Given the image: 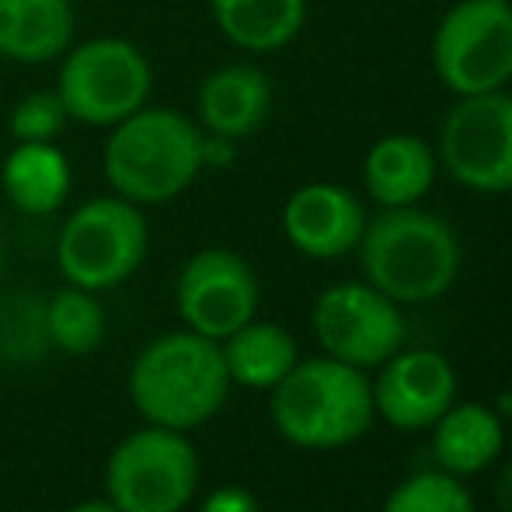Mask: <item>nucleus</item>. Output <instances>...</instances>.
<instances>
[{
    "label": "nucleus",
    "mask_w": 512,
    "mask_h": 512,
    "mask_svg": "<svg viewBox=\"0 0 512 512\" xmlns=\"http://www.w3.org/2000/svg\"><path fill=\"white\" fill-rule=\"evenodd\" d=\"M199 512H262L258 499L241 485H223V488H213V492L203 499Z\"/></svg>",
    "instance_id": "obj_24"
},
{
    "label": "nucleus",
    "mask_w": 512,
    "mask_h": 512,
    "mask_svg": "<svg viewBox=\"0 0 512 512\" xmlns=\"http://www.w3.org/2000/svg\"><path fill=\"white\" fill-rule=\"evenodd\" d=\"M436 150L415 133H391L370 147L363 161V182L380 209L418 206L436 182Z\"/></svg>",
    "instance_id": "obj_15"
},
{
    "label": "nucleus",
    "mask_w": 512,
    "mask_h": 512,
    "mask_svg": "<svg viewBox=\"0 0 512 512\" xmlns=\"http://www.w3.org/2000/svg\"><path fill=\"white\" fill-rule=\"evenodd\" d=\"M206 168V133L178 108H147L115 122L102 150L112 196L147 209L178 199Z\"/></svg>",
    "instance_id": "obj_1"
},
{
    "label": "nucleus",
    "mask_w": 512,
    "mask_h": 512,
    "mask_svg": "<svg viewBox=\"0 0 512 512\" xmlns=\"http://www.w3.org/2000/svg\"><path fill=\"white\" fill-rule=\"evenodd\" d=\"M42 328L63 356H91L105 338V307L91 290L67 283L49 297Z\"/></svg>",
    "instance_id": "obj_21"
},
{
    "label": "nucleus",
    "mask_w": 512,
    "mask_h": 512,
    "mask_svg": "<svg viewBox=\"0 0 512 512\" xmlns=\"http://www.w3.org/2000/svg\"><path fill=\"white\" fill-rule=\"evenodd\" d=\"M70 512H119V509H115L108 499H88V502H77Z\"/></svg>",
    "instance_id": "obj_26"
},
{
    "label": "nucleus",
    "mask_w": 512,
    "mask_h": 512,
    "mask_svg": "<svg viewBox=\"0 0 512 512\" xmlns=\"http://www.w3.org/2000/svg\"><path fill=\"white\" fill-rule=\"evenodd\" d=\"M258 276L248 258L230 248H203L182 265L175 283V307L189 331L223 342L255 321L258 314Z\"/></svg>",
    "instance_id": "obj_11"
},
{
    "label": "nucleus",
    "mask_w": 512,
    "mask_h": 512,
    "mask_svg": "<svg viewBox=\"0 0 512 512\" xmlns=\"http://www.w3.org/2000/svg\"><path fill=\"white\" fill-rule=\"evenodd\" d=\"M432 67L457 98L506 88L512 81V4H453L432 35Z\"/></svg>",
    "instance_id": "obj_8"
},
{
    "label": "nucleus",
    "mask_w": 512,
    "mask_h": 512,
    "mask_svg": "<svg viewBox=\"0 0 512 512\" xmlns=\"http://www.w3.org/2000/svg\"><path fill=\"white\" fill-rule=\"evenodd\" d=\"M384 512H474V502L453 474L418 471L387 495Z\"/></svg>",
    "instance_id": "obj_22"
},
{
    "label": "nucleus",
    "mask_w": 512,
    "mask_h": 512,
    "mask_svg": "<svg viewBox=\"0 0 512 512\" xmlns=\"http://www.w3.org/2000/svg\"><path fill=\"white\" fill-rule=\"evenodd\" d=\"M460 241L453 227L418 206L380 209L359 237V262L370 286L394 304H429L460 276Z\"/></svg>",
    "instance_id": "obj_3"
},
{
    "label": "nucleus",
    "mask_w": 512,
    "mask_h": 512,
    "mask_svg": "<svg viewBox=\"0 0 512 512\" xmlns=\"http://www.w3.org/2000/svg\"><path fill=\"white\" fill-rule=\"evenodd\" d=\"M366 230L363 203L349 189L331 182H310L283 206V234L300 255L331 262L359 248Z\"/></svg>",
    "instance_id": "obj_13"
},
{
    "label": "nucleus",
    "mask_w": 512,
    "mask_h": 512,
    "mask_svg": "<svg viewBox=\"0 0 512 512\" xmlns=\"http://www.w3.org/2000/svg\"><path fill=\"white\" fill-rule=\"evenodd\" d=\"M272 112V81L255 63H227L213 70L196 95L199 129L220 140H244Z\"/></svg>",
    "instance_id": "obj_14"
},
{
    "label": "nucleus",
    "mask_w": 512,
    "mask_h": 512,
    "mask_svg": "<svg viewBox=\"0 0 512 512\" xmlns=\"http://www.w3.org/2000/svg\"><path fill=\"white\" fill-rule=\"evenodd\" d=\"M154 88V70L140 46L115 35H98L63 53L56 95L67 105L70 122L112 129L140 112Z\"/></svg>",
    "instance_id": "obj_7"
},
{
    "label": "nucleus",
    "mask_w": 512,
    "mask_h": 512,
    "mask_svg": "<svg viewBox=\"0 0 512 512\" xmlns=\"http://www.w3.org/2000/svg\"><path fill=\"white\" fill-rule=\"evenodd\" d=\"M4 196L25 216L56 213L70 196V161L56 143H14L4 157Z\"/></svg>",
    "instance_id": "obj_18"
},
{
    "label": "nucleus",
    "mask_w": 512,
    "mask_h": 512,
    "mask_svg": "<svg viewBox=\"0 0 512 512\" xmlns=\"http://www.w3.org/2000/svg\"><path fill=\"white\" fill-rule=\"evenodd\" d=\"M150 227L140 206L119 196H98L77 206L60 227L56 265L70 286L102 293L122 286L143 265Z\"/></svg>",
    "instance_id": "obj_5"
},
{
    "label": "nucleus",
    "mask_w": 512,
    "mask_h": 512,
    "mask_svg": "<svg viewBox=\"0 0 512 512\" xmlns=\"http://www.w3.org/2000/svg\"><path fill=\"white\" fill-rule=\"evenodd\" d=\"M317 345L324 356L342 359L356 370L384 366L405 345L401 304L370 283H335L314 300L310 310Z\"/></svg>",
    "instance_id": "obj_10"
},
{
    "label": "nucleus",
    "mask_w": 512,
    "mask_h": 512,
    "mask_svg": "<svg viewBox=\"0 0 512 512\" xmlns=\"http://www.w3.org/2000/svg\"><path fill=\"white\" fill-rule=\"evenodd\" d=\"M499 4H512V0H499Z\"/></svg>",
    "instance_id": "obj_28"
},
{
    "label": "nucleus",
    "mask_w": 512,
    "mask_h": 512,
    "mask_svg": "<svg viewBox=\"0 0 512 512\" xmlns=\"http://www.w3.org/2000/svg\"><path fill=\"white\" fill-rule=\"evenodd\" d=\"M230 384L248 391H272L297 366V338L272 321H248L220 342Z\"/></svg>",
    "instance_id": "obj_20"
},
{
    "label": "nucleus",
    "mask_w": 512,
    "mask_h": 512,
    "mask_svg": "<svg viewBox=\"0 0 512 512\" xmlns=\"http://www.w3.org/2000/svg\"><path fill=\"white\" fill-rule=\"evenodd\" d=\"M126 387L147 425L192 432L220 415L234 384L220 342L182 328L157 335L136 352Z\"/></svg>",
    "instance_id": "obj_2"
},
{
    "label": "nucleus",
    "mask_w": 512,
    "mask_h": 512,
    "mask_svg": "<svg viewBox=\"0 0 512 512\" xmlns=\"http://www.w3.org/2000/svg\"><path fill=\"white\" fill-rule=\"evenodd\" d=\"M4 258H7L4 255V241H0V276H4Z\"/></svg>",
    "instance_id": "obj_27"
},
{
    "label": "nucleus",
    "mask_w": 512,
    "mask_h": 512,
    "mask_svg": "<svg viewBox=\"0 0 512 512\" xmlns=\"http://www.w3.org/2000/svg\"><path fill=\"white\" fill-rule=\"evenodd\" d=\"M499 509L512 512V464L499 474Z\"/></svg>",
    "instance_id": "obj_25"
},
{
    "label": "nucleus",
    "mask_w": 512,
    "mask_h": 512,
    "mask_svg": "<svg viewBox=\"0 0 512 512\" xmlns=\"http://www.w3.org/2000/svg\"><path fill=\"white\" fill-rule=\"evenodd\" d=\"M209 11L230 46L276 53L304 32L307 0H209Z\"/></svg>",
    "instance_id": "obj_19"
},
{
    "label": "nucleus",
    "mask_w": 512,
    "mask_h": 512,
    "mask_svg": "<svg viewBox=\"0 0 512 512\" xmlns=\"http://www.w3.org/2000/svg\"><path fill=\"white\" fill-rule=\"evenodd\" d=\"M436 157L471 192H512V95L506 88L457 98L439 129Z\"/></svg>",
    "instance_id": "obj_9"
},
{
    "label": "nucleus",
    "mask_w": 512,
    "mask_h": 512,
    "mask_svg": "<svg viewBox=\"0 0 512 512\" xmlns=\"http://www.w3.org/2000/svg\"><path fill=\"white\" fill-rule=\"evenodd\" d=\"M67 122V105L56 91H32L11 108L7 133H11L14 143H56Z\"/></svg>",
    "instance_id": "obj_23"
},
{
    "label": "nucleus",
    "mask_w": 512,
    "mask_h": 512,
    "mask_svg": "<svg viewBox=\"0 0 512 512\" xmlns=\"http://www.w3.org/2000/svg\"><path fill=\"white\" fill-rule=\"evenodd\" d=\"M196 488L199 453L185 432L143 425L105 460V499L119 512H182Z\"/></svg>",
    "instance_id": "obj_6"
},
{
    "label": "nucleus",
    "mask_w": 512,
    "mask_h": 512,
    "mask_svg": "<svg viewBox=\"0 0 512 512\" xmlns=\"http://www.w3.org/2000/svg\"><path fill=\"white\" fill-rule=\"evenodd\" d=\"M74 28L70 0H0V56L11 63L60 60Z\"/></svg>",
    "instance_id": "obj_16"
},
{
    "label": "nucleus",
    "mask_w": 512,
    "mask_h": 512,
    "mask_svg": "<svg viewBox=\"0 0 512 512\" xmlns=\"http://www.w3.org/2000/svg\"><path fill=\"white\" fill-rule=\"evenodd\" d=\"M373 384L342 359H297L272 387V422L300 450H342L373 425Z\"/></svg>",
    "instance_id": "obj_4"
},
{
    "label": "nucleus",
    "mask_w": 512,
    "mask_h": 512,
    "mask_svg": "<svg viewBox=\"0 0 512 512\" xmlns=\"http://www.w3.org/2000/svg\"><path fill=\"white\" fill-rule=\"evenodd\" d=\"M457 401V373L432 349H398L373 380V408L394 429H432Z\"/></svg>",
    "instance_id": "obj_12"
},
{
    "label": "nucleus",
    "mask_w": 512,
    "mask_h": 512,
    "mask_svg": "<svg viewBox=\"0 0 512 512\" xmlns=\"http://www.w3.org/2000/svg\"><path fill=\"white\" fill-rule=\"evenodd\" d=\"M502 418L481 401H464L439 415L432 425V457L436 467L453 478H471L492 467L502 453Z\"/></svg>",
    "instance_id": "obj_17"
}]
</instances>
